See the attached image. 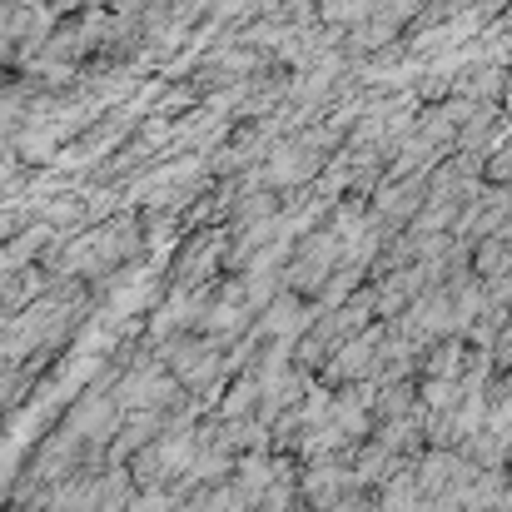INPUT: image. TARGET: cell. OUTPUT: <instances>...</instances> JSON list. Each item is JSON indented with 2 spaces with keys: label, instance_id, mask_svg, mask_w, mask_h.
I'll return each mask as SVG.
<instances>
[{
  "label": "cell",
  "instance_id": "obj_1",
  "mask_svg": "<svg viewBox=\"0 0 512 512\" xmlns=\"http://www.w3.org/2000/svg\"><path fill=\"white\" fill-rule=\"evenodd\" d=\"M145 5H150V0H105V10H115L120 20H130V15H140Z\"/></svg>",
  "mask_w": 512,
  "mask_h": 512
}]
</instances>
